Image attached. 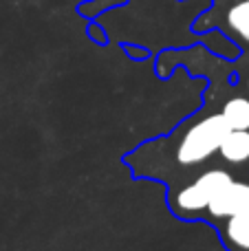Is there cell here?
<instances>
[{
	"instance_id": "obj_7",
	"label": "cell",
	"mask_w": 249,
	"mask_h": 251,
	"mask_svg": "<svg viewBox=\"0 0 249 251\" xmlns=\"http://www.w3.org/2000/svg\"><path fill=\"white\" fill-rule=\"evenodd\" d=\"M227 25L241 40L249 42V0L234 4L227 11Z\"/></svg>"
},
{
	"instance_id": "obj_2",
	"label": "cell",
	"mask_w": 249,
	"mask_h": 251,
	"mask_svg": "<svg viewBox=\"0 0 249 251\" xmlns=\"http://www.w3.org/2000/svg\"><path fill=\"white\" fill-rule=\"evenodd\" d=\"M232 181V174L225 170H207L194 183L179 192L176 196V212L181 216H194V214L205 212L207 203L216 196L221 187H225Z\"/></svg>"
},
{
	"instance_id": "obj_1",
	"label": "cell",
	"mask_w": 249,
	"mask_h": 251,
	"mask_svg": "<svg viewBox=\"0 0 249 251\" xmlns=\"http://www.w3.org/2000/svg\"><path fill=\"white\" fill-rule=\"evenodd\" d=\"M227 132L229 126L225 124L223 115H207L183 134L176 148V161L181 165H197L210 159L214 152H219L221 141Z\"/></svg>"
},
{
	"instance_id": "obj_3",
	"label": "cell",
	"mask_w": 249,
	"mask_h": 251,
	"mask_svg": "<svg viewBox=\"0 0 249 251\" xmlns=\"http://www.w3.org/2000/svg\"><path fill=\"white\" fill-rule=\"evenodd\" d=\"M245 209H249V183L232 178L227 185L216 192V196L207 203L205 212L216 221H223V218L241 214Z\"/></svg>"
},
{
	"instance_id": "obj_5",
	"label": "cell",
	"mask_w": 249,
	"mask_h": 251,
	"mask_svg": "<svg viewBox=\"0 0 249 251\" xmlns=\"http://www.w3.org/2000/svg\"><path fill=\"white\" fill-rule=\"evenodd\" d=\"M219 152L227 163L249 161V130H229L221 141Z\"/></svg>"
},
{
	"instance_id": "obj_6",
	"label": "cell",
	"mask_w": 249,
	"mask_h": 251,
	"mask_svg": "<svg viewBox=\"0 0 249 251\" xmlns=\"http://www.w3.org/2000/svg\"><path fill=\"white\" fill-rule=\"evenodd\" d=\"M225 124L229 126V130H249V100L247 97H232L229 101H225L223 110Z\"/></svg>"
},
{
	"instance_id": "obj_8",
	"label": "cell",
	"mask_w": 249,
	"mask_h": 251,
	"mask_svg": "<svg viewBox=\"0 0 249 251\" xmlns=\"http://www.w3.org/2000/svg\"><path fill=\"white\" fill-rule=\"evenodd\" d=\"M247 84H249V79H247Z\"/></svg>"
},
{
	"instance_id": "obj_4",
	"label": "cell",
	"mask_w": 249,
	"mask_h": 251,
	"mask_svg": "<svg viewBox=\"0 0 249 251\" xmlns=\"http://www.w3.org/2000/svg\"><path fill=\"white\" fill-rule=\"evenodd\" d=\"M223 238L232 251H249V209L225 218Z\"/></svg>"
}]
</instances>
